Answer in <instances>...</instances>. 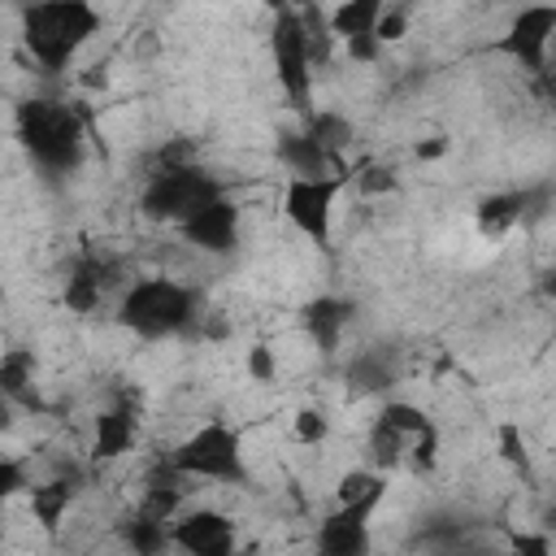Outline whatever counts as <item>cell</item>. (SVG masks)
<instances>
[{
	"label": "cell",
	"mask_w": 556,
	"mask_h": 556,
	"mask_svg": "<svg viewBox=\"0 0 556 556\" xmlns=\"http://www.w3.org/2000/svg\"><path fill=\"white\" fill-rule=\"evenodd\" d=\"M326 434H330V421H326L321 408H300L295 413V439L300 443H321Z\"/></svg>",
	"instance_id": "83f0119b"
},
{
	"label": "cell",
	"mask_w": 556,
	"mask_h": 556,
	"mask_svg": "<svg viewBox=\"0 0 556 556\" xmlns=\"http://www.w3.org/2000/svg\"><path fill=\"white\" fill-rule=\"evenodd\" d=\"M248 374H252L256 382H274V378H278V356H274L269 343L248 348Z\"/></svg>",
	"instance_id": "4dcf8cb0"
},
{
	"label": "cell",
	"mask_w": 556,
	"mask_h": 556,
	"mask_svg": "<svg viewBox=\"0 0 556 556\" xmlns=\"http://www.w3.org/2000/svg\"><path fill=\"white\" fill-rule=\"evenodd\" d=\"M404 447H408L404 434H395L387 421H374V430H369V460L374 465H382V469L400 465L404 460Z\"/></svg>",
	"instance_id": "d4e9b609"
},
{
	"label": "cell",
	"mask_w": 556,
	"mask_h": 556,
	"mask_svg": "<svg viewBox=\"0 0 556 556\" xmlns=\"http://www.w3.org/2000/svg\"><path fill=\"white\" fill-rule=\"evenodd\" d=\"M169 469L182 478H208V482H248V465H243V439L213 421L204 430H195L187 443H178L169 452Z\"/></svg>",
	"instance_id": "5b68a950"
},
{
	"label": "cell",
	"mask_w": 556,
	"mask_h": 556,
	"mask_svg": "<svg viewBox=\"0 0 556 556\" xmlns=\"http://www.w3.org/2000/svg\"><path fill=\"white\" fill-rule=\"evenodd\" d=\"M269 52H274L278 87L295 104H308V96H313V65H308V39H304V26H300L295 9H278L274 35H269Z\"/></svg>",
	"instance_id": "52a82bcc"
},
{
	"label": "cell",
	"mask_w": 556,
	"mask_h": 556,
	"mask_svg": "<svg viewBox=\"0 0 556 556\" xmlns=\"http://www.w3.org/2000/svg\"><path fill=\"white\" fill-rule=\"evenodd\" d=\"M361 191H365V195L395 191V169H391V165H369V169L361 174Z\"/></svg>",
	"instance_id": "d6a6232c"
},
{
	"label": "cell",
	"mask_w": 556,
	"mask_h": 556,
	"mask_svg": "<svg viewBox=\"0 0 556 556\" xmlns=\"http://www.w3.org/2000/svg\"><path fill=\"white\" fill-rule=\"evenodd\" d=\"M348 378H352V387H361V391H382V387H391V365H387L378 352H369V356H356V361L348 365Z\"/></svg>",
	"instance_id": "484cf974"
},
{
	"label": "cell",
	"mask_w": 556,
	"mask_h": 556,
	"mask_svg": "<svg viewBox=\"0 0 556 556\" xmlns=\"http://www.w3.org/2000/svg\"><path fill=\"white\" fill-rule=\"evenodd\" d=\"M552 30H556V9H547V4L543 9H521L495 48L508 52L513 61H521L526 70H543Z\"/></svg>",
	"instance_id": "9c48e42d"
},
{
	"label": "cell",
	"mask_w": 556,
	"mask_h": 556,
	"mask_svg": "<svg viewBox=\"0 0 556 556\" xmlns=\"http://www.w3.org/2000/svg\"><path fill=\"white\" fill-rule=\"evenodd\" d=\"M374 504H339L317 530V556H365Z\"/></svg>",
	"instance_id": "30bf717a"
},
{
	"label": "cell",
	"mask_w": 556,
	"mask_h": 556,
	"mask_svg": "<svg viewBox=\"0 0 556 556\" xmlns=\"http://www.w3.org/2000/svg\"><path fill=\"white\" fill-rule=\"evenodd\" d=\"M30 382H35V352L9 348L0 356V400L4 404H30Z\"/></svg>",
	"instance_id": "2e32d148"
},
{
	"label": "cell",
	"mask_w": 556,
	"mask_h": 556,
	"mask_svg": "<svg viewBox=\"0 0 556 556\" xmlns=\"http://www.w3.org/2000/svg\"><path fill=\"white\" fill-rule=\"evenodd\" d=\"M100 30V13L83 0H56V4H30L22 9V35L26 48L43 70H65L70 56Z\"/></svg>",
	"instance_id": "6da1fadb"
},
{
	"label": "cell",
	"mask_w": 556,
	"mask_h": 556,
	"mask_svg": "<svg viewBox=\"0 0 556 556\" xmlns=\"http://www.w3.org/2000/svg\"><path fill=\"white\" fill-rule=\"evenodd\" d=\"M30 482H26V469L13 460V456H0V508H4V500H13L17 491H26Z\"/></svg>",
	"instance_id": "1f68e13d"
},
{
	"label": "cell",
	"mask_w": 556,
	"mask_h": 556,
	"mask_svg": "<svg viewBox=\"0 0 556 556\" xmlns=\"http://www.w3.org/2000/svg\"><path fill=\"white\" fill-rule=\"evenodd\" d=\"M404 456H408V465H413L417 473H430V469H434V460H439V439H434V430H426V434L408 439Z\"/></svg>",
	"instance_id": "4316f807"
},
{
	"label": "cell",
	"mask_w": 556,
	"mask_h": 556,
	"mask_svg": "<svg viewBox=\"0 0 556 556\" xmlns=\"http://www.w3.org/2000/svg\"><path fill=\"white\" fill-rule=\"evenodd\" d=\"M30 491V513H35V521L48 530V534H56L61 530V517L70 513V504H74V495H78V478L74 473H56V478H48V482H39V486H26Z\"/></svg>",
	"instance_id": "5bb4252c"
},
{
	"label": "cell",
	"mask_w": 556,
	"mask_h": 556,
	"mask_svg": "<svg viewBox=\"0 0 556 556\" xmlns=\"http://www.w3.org/2000/svg\"><path fill=\"white\" fill-rule=\"evenodd\" d=\"M278 156H282V165L291 169V178H317V174H326V165H330V156H326L308 135H287V139L278 143Z\"/></svg>",
	"instance_id": "e0dca14e"
},
{
	"label": "cell",
	"mask_w": 556,
	"mask_h": 556,
	"mask_svg": "<svg viewBox=\"0 0 556 556\" xmlns=\"http://www.w3.org/2000/svg\"><path fill=\"white\" fill-rule=\"evenodd\" d=\"M117 317L139 339H165V334H178V330L191 326L195 295L174 278H143L122 295Z\"/></svg>",
	"instance_id": "3957f363"
},
{
	"label": "cell",
	"mask_w": 556,
	"mask_h": 556,
	"mask_svg": "<svg viewBox=\"0 0 556 556\" xmlns=\"http://www.w3.org/2000/svg\"><path fill=\"white\" fill-rule=\"evenodd\" d=\"M330 161H334V152L339 148H348V139H352V122L348 117H339V113H313V122H308V130H304Z\"/></svg>",
	"instance_id": "7402d4cb"
},
{
	"label": "cell",
	"mask_w": 556,
	"mask_h": 556,
	"mask_svg": "<svg viewBox=\"0 0 556 556\" xmlns=\"http://www.w3.org/2000/svg\"><path fill=\"white\" fill-rule=\"evenodd\" d=\"M343 174H317V178H287L282 191V213L291 217V226L300 235H308L313 243L330 239V213H334V195L343 191Z\"/></svg>",
	"instance_id": "8992f818"
},
{
	"label": "cell",
	"mask_w": 556,
	"mask_h": 556,
	"mask_svg": "<svg viewBox=\"0 0 556 556\" xmlns=\"http://www.w3.org/2000/svg\"><path fill=\"white\" fill-rule=\"evenodd\" d=\"M174 469H169V460H165V473H156L152 482H148V491H143V504H139V513L143 517H152V521H169L174 513H178V504H182V491L174 486Z\"/></svg>",
	"instance_id": "44dd1931"
},
{
	"label": "cell",
	"mask_w": 556,
	"mask_h": 556,
	"mask_svg": "<svg viewBox=\"0 0 556 556\" xmlns=\"http://www.w3.org/2000/svg\"><path fill=\"white\" fill-rule=\"evenodd\" d=\"M382 491H387V482H382L374 469H352V473H343L339 486H334L339 504H374V508H378Z\"/></svg>",
	"instance_id": "603a6c76"
},
{
	"label": "cell",
	"mask_w": 556,
	"mask_h": 556,
	"mask_svg": "<svg viewBox=\"0 0 556 556\" xmlns=\"http://www.w3.org/2000/svg\"><path fill=\"white\" fill-rule=\"evenodd\" d=\"M169 543L182 547L187 556H235V526L226 513L200 508L169 526Z\"/></svg>",
	"instance_id": "ba28073f"
},
{
	"label": "cell",
	"mask_w": 556,
	"mask_h": 556,
	"mask_svg": "<svg viewBox=\"0 0 556 556\" xmlns=\"http://www.w3.org/2000/svg\"><path fill=\"white\" fill-rule=\"evenodd\" d=\"M109 287H113V265L100 256H78L70 278H65V304L74 313H91Z\"/></svg>",
	"instance_id": "7c38bea8"
},
{
	"label": "cell",
	"mask_w": 556,
	"mask_h": 556,
	"mask_svg": "<svg viewBox=\"0 0 556 556\" xmlns=\"http://www.w3.org/2000/svg\"><path fill=\"white\" fill-rule=\"evenodd\" d=\"M378 421H387V426H391L395 434H404V439H417V434L434 430V426H430V417H426L417 404H404V400H391V404H382Z\"/></svg>",
	"instance_id": "cb8c5ba5"
},
{
	"label": "cell",
	"mask_w": 556,
	"mask_h": 556,
	"mask_svg": "<svg viewBox=\"0 0 556 556\" xmlns=\"http://www.w3.org/2000/svg\"><path fill=\"white\" fill-rule=\"evenodd\" d=\"M382 4L378 0H348L330 13V35H343V39H356V35H374V22H378Z\"/></svg>",
	"instance_id": "ffe728a7"
},
{
	"label": "cell",
	"mask_w": 556,
	"mask_h": 556,
	"mask_svg": "<svg viewBox=\"0 0 556 556\" xmlns=\"http://www.w3.org/2000/svg\"><path fill=\"white\" fill-rule=\"evenodd\" d=\"M17 139L48 174H70L83 161V117L70 104L26 100L17 104Z\"/></svg>",
	"instance_id": "7a4b0ae2"
},
{
	"label": "cell",
	"mask_w": 556,
	"mask_h": 556,
	"mask_svg": "<svg viewBox=\"0 0 556 556\" xmlns=\"http://www.w3.org/2000/svg\"><path fill=\"white\" fill-rule=\"evenodd\" d=\"M348 56L361 61V65H369V61L382 56V43H378L374 35H356V39H348Z\"/></svg>",
	"instance_id": "836d02e7"
},
{
	"label": "cell",
	"mask_w": 556,
	"mask_h": 556,
	"mask_svg": "<svg viewBox=\"0 0 556 556\" xmlns=\"http://www.w3.org/2000/svg\"><path fill=\"white\" fill-rule=\"evenodd\" d=\"M413 152H417V161H439V156L447 152V139H443V135H430V139H421Z\"/></svg>",
	"instance_id": "d590c367"
},
{
	"label": "cell",
	"mask_w": 556,
	"mask_h": 556,
	"mask_svg": "<svg viewBox=\"0 0 556 556\" xmlns=\"http://www.w3.org/2000/svg\"><path fill=\"white\" fill-rule=\"evenodd\" d=\"M348 317H352V304H343L334 295H317V300L304 304V330L317 343V352H334L339 348Z\"/></svg>",
	"instance_id": "4fadbf2b"
},
{
	"label": "cell",
	"mask_w": 556,
	"mask_h": 556,
	"mask_svg": "<svg viewBox=\"0 0 556 556\" xmlns=\"http://www.w3.org/2000/svg\"><path fill=\"white\" fill-rule=\"evenodd\" d=\"M404 30H408V13L404 9H382L378 22H374V39L378 43H395V39H404Z\"/></svg>",
	"instance_id": "f546056e"
},
{
	"label": "cell",
	"mask_w": 556,
	"mask_h": 556,
	"mask_svg": "<svg viewBox=\"0 0 556 556\" xmlns=\"http://www.w3.org/2000/svg\"><path fill=\"white\" fill-rule=\"evenodd\" d=\"M495 439H500V456H504L508 465H521V469H526V434H521V426H517V421H504V426L495 430Z\"/></svg>",
	"instance_id": "f1b7e54d"
},
{
	"label": "cell",
	"mask_w": 556,
	"mask_h": 556,
	"mask_svg": "<svg viewBox=\"0 0 556 556\" xmlns=\"http://www.w3.org/2000/svg\"><path fill=\"white\" fill-rule=\"evenodd\" d=\"M513 556H552V539L547 534H517Z\"/></svg>",
	"instance_id": "e575fe53"
},
{
	"label": "cell",
	"mask_w": 556,
	"mask_h": 556,
	"mask_svg": "<svg viewBox=\"0 0 556 556\" xmlns=\"http://www.w3.org/2000/svg\"><path fill=\"white\" fill-rule=\"evenodd\" d=\"M122 539H126V547H130L135 556H161V552L169 547V526H165V521H152V517H143V513H135V517L122 521Z\"/></svg>",
	"instance_id": "ac0fdd59"
},
{
	"label": "cell",
	"mask_w": 556,
	"mask_h": 556,
	"mask_svg": "<svg viewBox=\"0 0 556 556\" xmlns=\"http://www.w3.org/2000/svg\"><path fill=\"white\" fill-rule=\"evenodd\" d=\"M178 230H182L195 248H204V252H230L235 239H239V208H235L226 195H217V200L204 204L195 217H187Z\"/></svg>",
	"instance_id": "8fae6325"
},
{
	"label": "cell",
	"mask_w": 556,
	"mask_h": 556,
	"mask_svg": "<svg viewBox=\"0 0 556 556\" xmlns=\"http://www.w3.org/2000/svg\"><path fill=\"white\" fill-rule=\"evenodd\" d=\"M135 408H109V413H100L96 417V430H91V456L96 460H113V456H122V452H130L135 447Z\"/></svg>",
	"instance_id": "9a60e30c"
},
{
	"label": "cell",
	"mask_w": 556,
	"mask_h": 556,
	"mask_svg": "<svg viewBox=\"0 0 556 556\" xmlns=\"http://www.w3.org/2000/svg\"><path fill=\"white\" fill-rule=\"evenodd\" d=\"M526 213V200H521V191H500V195H486L482 204H478V230L482 235H504L517 217Z\"/></svg>",
	"instance_id": "d6986e66"
},
{
	"label": "cell",
	"mask_w": 556,
	"mask_h": 556,
	"mask_svg": "<svg viewBox=\"0 0 556 556\" xmlns=\"http://www.w3.org/2000/svg\"><path fill=\"white\" fill-rule=\"evenodd\" d=\"M222 195V182L200 169V165H169V169H156L139 195V208L143 217L152 222H174L182 226L187 217H195L204 204H213Z\"/></svg>",
	"instance_id": "277c9868"
}]
</instances>
